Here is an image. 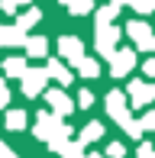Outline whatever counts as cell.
Returning a JSON list of instances; mask_svg holds the SVG:
<instances>
[{"mask_svg":"<svg viewBox=\"0 0 155 158\" xmlns=\"http://www.w3.org/2000/svg\"><path fill=\"white\" fill-rule=\"evenodd\" d=\"M97 71H100V64H97L94 58H84L81 64H78V74L81 77H97Z\"/></svg>","mask_w":155,"mask_h":158,"instance_id":"18","label":"cell"},{"mask_svg":"<svg viewBox=\"0 0 155 158\" xmlns=\"http://www.w3.org/2000/svg\"><path fill=\"white\" fill-rule=\"evenodd\" d=\"M23 48H26V55H29V58H42V55H45V48H48V39H45V35H26Z\"/></svg>","mask_w":155,"mask_h":158,"instance_id":"11","label":"cell"},{"mask_svg":"<svg viewBox=\"0 0 155 158\" xmlns=\"http://www.w3.org/2000/svg\"><path fill=\"white\" fill-rule=\"evenodd\" d=\"M6 103H10V90H6L3 77H0V106H6Z\"/></svg>","mask_w":155,"mask_h":158,"instance_id":"27","label":"cell"},{"mask_svg":"<svg viewBox=\"0 0 155 158\" xmlns=\"http://www.w3.org/2000/svg\"><path fill=\"white\" fill-rule=\"evenodd\" d=\"M113 3H116V6H123V3H129V0H113Z\"/></svg>","mask_w":155,"mask_h":158,"instance_id":"31","label":"cell"},{"mask_svg":"<svg viewBox=\"0 0 155 158\" xmlns=\"http://www.w3.org/2000/svg\"><path fill=\"white\" fill-rule=\"evenodd\" d=\"M132 64H136V52H129V48H116V55L110 58V74H113V77H126L132 71Z\"/></svg>","mask_w":155,"mask_h":158,"instance_id":"7","label":"cell"},{"mask_svg":"<svg viewBox=\"0 0 155 158\" xmlns=\"http://www.w3.org/2000/svg\"><path fill=\"white\" fill-rule=\"evenodd\" d=\"M48 81H52V77H48V71H45V68H42V71H39V68H32L29 74L23 77V94H26V97H39V94H42V87H45Z\"/></svg>","mask_w":155,"mask_h":158,"instance_id":"8","label":"cell"},{"mask_svg":"<svg viewBox=\"0 0 155 158\" xmlns=\"http://www.w3.org/2000/svg\"><path fill=\"white\" fill-rule=\"evenodd\" d=\"M129 6L136 13H152L155 10V0H129Z\"/></svg>","mask_w":155,"mask_h":158,"instance_id":"21","label":"cell"},{"mask_svg":"<svg viewBox=\"0 0 155 158\" xmlns=\"http://www.w3.org/2000/svg\"><path fill=\"white\" fill-rule=\"evenodd\" d=\"M116 39H119V29L116 26H97V52L107 55V58H113L116 55Z\"/></svg>","mask_w":155,"mask_h":158,"instance_id":"4","label":"cell"},{"mask_svg":"<svg viewBox=\"0 0 155 158\" xmlns=\"http://www.w3.org/2000/svg\"><path fill=\"white\" fill-rule=\"evenodd\" d=\"M107 113L123 126V132L129 135V139H139V135H142V126L129 116V110H126V97L119 94V90H110V94H107Z\"/></svg>","mask_w":155,"mask_h":158,"instance_id":"2","label":"cell"},{"mask_svg":"<svg viewBox=\"0 0 155 158\" xmlns=\"http://www.w3.org/2000/svg\"><path fill=\"white\" fill-rule=\"evenodd\" d=\"M45 71H48V77H55V81L61 84V87H68V84L74 81V74L68 71V64H65V61H58V58H48Z\"/></svg>","mask_w":155,"mask_h":158,"instance_id":"10","label":"cell"},{"mask_svg":"<svg viewBox=\"0 0 155 158\" xmlns=\"http://www.w3.org/2000/svg\"><path fill=\"white\" fill-rule=\"evenodd\" d=\"M39 19H42V13L36 10V6H29V10H26V13H23V16H19L16 23H13V26H16V29H19V32L26 35V29H32V26H36Z\"/></svg>","mask_w":155,"mask_h":158,"instance_id":"15","label":"cell"},{"mask_svg":"<svg viewBox=\"0 0 155 158\" xmlns=\"http://www.w3.org/2000/svg\"><path fill=\"white\" fill-rule=\"evenodd\" d=\"M155 100V84L149 81H129V103L132 106H149Z\"/></svg>","mask_w":155,"mask_h":158,"instance_id":"6","label":"cell"},{"mask_svg":"<svg viewBox=\"0 0 155 158\" xmlns=\"http://www.w3.org/2000/svg\"><path fill=\"white\" fill-rule=\"evenodd\" d=\"M26 35L16 29V26H3L0 23V45H23Z\"/></svg>","mask_w":155,"mask_h":158,"instance_id":"13","label":"cell"},{"mask_svg":"<svg viewBox=\"0 0 155 158\" xmlns=\"http://www.w3.org/2000/svg\"><path fill=\"white\" fill-rule=\"evenodd\" d=\"M136 158H155V148L149 145V142H142V145H139V155Z\"/></svg>","mask_w":155,"mask_h":158,"instance_id":"25","label":"cell"},{"mask_svg":"<svg viewBox=\"0 0 155 158\" xmlns=\"http://www.w3.org/2000/svg\"><path fill=\"white\" fill-rule=\"evenodd\" d=\"M23 126H26V110H10V113H6V129L19 132Z\"/></svg>","mask_w":155,"mask_h":158,"instance_id":"17","label":"cell"},{"mask_svg":"<svg viewBox=\"0 0 155 158\" xmlns=\"http://www.w3.org/2000/svg\"><path fill=\"white\" fill-rule=\"evenodd\" d=\"M3 74H6V77H26V74H29L26 58H6V61H3Z\"/></svg>","mask_w":155,"mask_h":158,"instance_id":"14","label":"cell"},{"mask_svg":"<svg viewBox=\"0 0 155 158\" xmlns=\"http://www.w3.org/2000/svg\"><path fill=\"white\" fill-rule=\"evenodd\" d=\"M58 52H61V58H65V61L81 64V61H84V42L74 39V35H61V39H58Z\"/></svg>","mask_w":155,"mask_h":158,"instance_id":"5","label":"cell"},{"mask_svg":"<svg viewBox=\"0 0 155 158\" xmlns=\"http://www.w3.org/2000/svg\"><path fill=\"white\" fill-rule=\"evenodd\" d=\"M68 10H71V13H90V10H94V0H71Z\"/></svg>","mask_w":155,"mask_h":158,"instance_id":"20","label":"cell"},{"mask_svg":"<svg viewBox=\"0 0 155 158\" xmlns=\"http://www.w3.org/2000/svg\"><path fill=\"white\" fill-rule=\"evenodd\" d=\"M32 132L39 135V139H45L48 145H58V142H68V135H71V126L61 123V116H55V113H39L36 116V129Z\"/></svg>","mask_w":155,"mask_h":158,"instance_id":"1","label":"cell"},{"mask_svg":"<svg viewBox=\"0 0 155 158\" xmlns=\"http://www.w3.org/2000/svg\"><path fill=\"white\" fill-rule=\"evenodd\" d=\"M61 3H65V6H71V0H61Z\"/></svg>","mask_w":155,"mask_h":158,"instance_id":"32","label":"cell"},{"mask_svg":"<svg viewBox=\"0 0 155 158\" xmlns=\"http://www.w3.org/2000/svg\"><path fill=\"white\" fill-rule=\"evenodd\" d=\"M0 158H16V155H13V152H10V148H6V145H3V148H0Z\"/></svg>","mask_w":155,"mask_h":158,"instance_id":"29","label":"cell"},{"mask_svg":"<svg viewBox=\"0 0 155 158\" xmlns=\"http://www.w3.org/2000/svg\"><path fill=\"white\" fill-rule=\"evenodd\" d=\"M78 106H81V110L94 106V94H90V90H81V94H78Z\"/></svg>","mask_w":155,"mask_h":158,"instance_id":"23","label":"cell"},{"mask_svg":"<svg viewBox=\"0 0 155 158\" xmlns=\"http://www.w3.org/2000/svg\"><path fill=\"white\" fill-rule=\"evenodd\" d=\"M16 3H32V0H0V10H3V13H13Z\"/></svg>","mask_w":155,"mask_h":158,"instance_id":"24","label":"cell"},{"mask_svg":"<svg viewBox=\"0 0 155 158\" xmlns=\"http://www.w3.org/2000/svg\"><path fill=\"white\" fill-rule=\"evenodd\" d=\"M126 32H129V39L139 45V52H152V48H155V32L142 23V19H132V23H126Z\"/></svg>","mask_w":155,"mask_h":158,"instance_id":"3","label":"cell"},{"mask_svg":"<svg viewBox=\"0 0 155 158\" xmlns=\"http://www.w3.org/2000/svg\"><path fill=\"white\" fill-rule=\"evenodd\" d=\"M84 158H103V155H97V152H90V155H84Z\"/></svg>","mask_w":155,"mask_h":158,"instance_id":"30","label":"cell"},{"mask_svg":"<svg viewBox=\"0 0 155 158\" xmlns=\"http://www.w3.org/2000/svg\"><path fill=\"white\" fill-rule=\"evenodd\" d=\"M45 103L52 106V113H55V116H68V113L74 110V103L68 100L65 90H48V94H45Z\"/></svg>","mask_w":155,"mask_h":158,"instance_id":"9","label":"cell"},{"mask_svg":"<svg viewBox=\"0 0 155 158\" xmlns=\"http://www.w3.org/2000/svg\"><path fill=\"white\" fill-rule=\"evenodd\" d=\"M116 10H119L116 3H107V6H103V10H97V26H107L110 19L116 16Z\"/></svg>","mask_w":155,"mask_h":158,"instance_id":"19","label":"cell"},{"mask_svg":"<svg viewBox=\"0 0 155 158\" xmlns=\"http://www.w3.org/2000/svg\"><path fill=\"white\" fill-rule=\"evenodd\" d=\"M107 155H110V158H123V155H126V148L119 145V142H113V145L107 148Z\"/></svg>","mask_w":155,"mask_h":158,"instance_id":"26","label":"cell"},{"mask_svg":"<svg viewBox=\"0 0 155 158\" xmlns=\"http://www.w3.org/2000/svg\"><path fill=\"white\" fill-rule=\"evenodd\" d=\"M103 135V123H87L81 129V135H78V142H84V145H87V142H97Z\"/></svg>","mask_w":155,"mask_h":158,"instance_id":"16","label":"cell"},{"mask_svg":"<svg viewBox=\"0 0 155 158\" xmlns=\"http://www.w3.org/2000/svg\"><path fill=\"white\" fill-rule=\"evenodd\" d=\"M52 152H58L61 158H84V142H58V145H48Z\"/></svg>","mask_w":155,"mask_h":158,"instance_id":"12","label":"cell"},{"mask_svg":"<svg viewBox=\"0 0 155 158\" xmlns=\"http://www.w3.org/2000/svg\"><path fill=\"white\" fill-rule=\"evenodd\" d=\"M139 126H142V132H155V110H149L142 119H139Z\"/></svg>","mask_w":155,"mask_h":158,"instance_id":"22","label":"cell"},{"mask_svg":"<svg viewBox=\"0 0 155 158\" xmlns=\"http://www.w3.org/2000/svg\"><path fill=\"white\" fill-rule=\"evenodd\" d=\"M142 71H145L149 77H155V58H149V61H145V64H142Z\"/></svg>","mask_w":155,"mask_h":158,"instance_id":"28","label":"cell"}]
</instances>
